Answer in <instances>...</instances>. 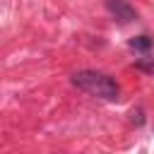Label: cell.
<instances>
[{"label":"cell","mask_w":154,"mask_h":154,"mask_svg":"<svg viewBox=\"0 0 154 154\" xmlns=\"http://www.w3.org/2000/svg\"><path fill=\"white\" fill-rule=\"evenodd\" d=\"M106 7H108V12L118 19V22H132L135 17H137V12L132 10V5L130 2H125V0H108L106 2Z\"/></svg>","instance_id":"obj_2"},{"label":"cell","mask_w":154,"mask_h":154,"mask_svg":"<svg viewBox=\"0 0 154 154\" xmlns=\"http://www.w3.org/2000/svg\"><path fill=\"white\" fill-rule=\"evenodd\" d=\"M137 67L154 72V58H152V55H144V58H140V60H137Z\"/></svg>","instance_id":"obj_4"},{"label":"cell","mask_w":154,"mask_h":154,"mask_svg":"<svg viewBox=\"0 0 154 154\" xmlns=\"http://www.w3.org/2000/svg\"><path fill=\"white\" fill-rule=\"evenodd\" d=\"M130 48L132 51H149L152 48V38L149 36H135V38H130Z\"/></svg>","instance_id":"obj_3"},{"label":"cell","mask_w":154,"mask_h":154,"mask_svg":"<svg viewBox=\"0 0 154 154\" xmlns=\"http://www.w3.org/2000/svg\"><path fill=\"white\" fill-rule=\"evenodd\" d=\"M72 84L79 87L82 91L96 96V99H106V101H116L120 89L116 84L113 77L103 75V72H96V70H79L72 75Z\"/></svg>","instance_id":"obj_1"}]
</instances>
